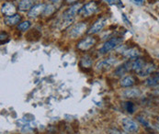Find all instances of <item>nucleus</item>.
Masks as SVG:
<instances>
[{"instance_id":"1","label":"nucleus","mask_w":159,"mask_h":134,"mask_svg":"<svg viewBox=\"0 0 159 134\" xmlns=\"http://www.w3.org/2000/svg\"><path fill=\"white\" fill-rule=\"evenodd\" d=\"M121 42H122V38H120V37L111 38V40H109L108 42H106L104 44L102 45V47L99 49V52L101 54H105V53L112 51L116 47H118Z\"/></svg>"},{"instance_id":"2","label":"nucleus","mask_w":159,"mask_h":134,"mask_svg":"<svg viewBox=\"0 0 159 134\" xmlns=\"http://www.w3.org/2000/svg\"><path fill=\"white\" fill-rule=\"evenodd\" d=\"M123 129L130 133H135L139 131V126L136 122L129 118H124L121 121Z\"/></svg>"},{"instance_id":"3","label":"nucleus","mask_w":159,"mask_h":134,"mask_svg":"<svg viewBox=\"0 0 159 134\" xmlns=\"http://www.w3.org/2000/svg\"><path fill=\"white\" fill-rule=\"evenodd\" d=\"M87 29V25L83 22H79L75 24L69 30V36L71 38H76L82 35L85 30Z\"/></svg>"},{"instance_id":"4","label":"nucleus","mask_w":159,"mask_h":134,"mask_svg":"<svg viewBox=\"0 0 159 134\" xmlns=\"http://www.w3.org/2000/svg\"><path fill=\"white\" fill-rule=\"evenodd\" d=\"M98 10V6L95 2H89L83 6L79 11V14L82 17H89Z\"/></svg>"},{"instance_id":"5","label":"nucleus","mask_w":159,"mask_h":134,"mask_svg":"<svg viewBox=\"0 0 159 134\" xmlns=\"http://www.w3.org/2000/svg\"><path fill=\"white\" fill-rule=\"evenodd\" d=\"M115 64H116V58L110 57V58H107V59H104V60L98 62L96 65V70H98V71L108 70L111 66H113Z\"/></svg>"},{"instance_id":"6","label":"nucleus","mask_w":159,"mask_h":134,"mask_svg":"<svg viewBox=\"0 0 159 134\" xmlns=\"http://www.w3.org/2000/svg\"><path fill=\"white\" fill-rule=\"evenodd\" d=\"M81 7H82L81 4H75V5L71 6L66 11H65L63 13L62 17L66 18V19H69V20H74L75 17L76 16V14L79 13Z\"/></svg>"},{"instance_id":"7","label":"nucleus","mask_w":159,"mask_h":134,"mask_svg":"<svg viewBox=\"0 0 159 134\" xmlns=\"http://www.w3.org/2000/svg\"><path fill=\"white\" fill-rule=\"evenodd\" d=\"M46 8V5L44 4H39V5H35L28 13V16L30 18H36L39 15H41L42 13L44 12Z\"/></svg>"},{"instance_id":"8","label":"nucleus","mask_w":159,"mask_h":134,"mask_svg":"<svg viewBox=\"0 0 159 134\" xmlns=\"http://www.w3.org/2000/svg\"><path fill=\"white\" fill-rule=\"evenodd\" d=\"M156 70V65L153 63H149V64H145L144 66L143 67L137 74H139V76L144 77V76H148L151 74H153Z\"/></svg>"},{"instance_id":"9","label":"nucleus","mask_w":159,"mask_h":134,"mask_svg":"<svg viewBox=\"0 0 159 134\" xmlns=\"http://www.w3.org/2000/svg\"><path fill=\"white\" fill-rule=\"evenodd\" d=\"M96 43V40L93 37H88L84 40H82L78 44H77V48L79 50L82 51H87L89 49H90L93 45Z\"/></svg>"},{"instance_id":"10","label":"nucleus","mask_w":159,"mask_h":134,"mask_svg":"<svg viewBox=\"0 0 159 134\" xmlns=\"http://www.w3.org/2000/svg\"><path fill=\"white\" fill-rule=\"evenodd\" d=\"M105 23H106V19L101 18V19L98 20L96 22L93 24V26L91 27L90 29H89V30L88 31V33L89 34H96V33L99 32L103 29V27L105 26Z\"/></svg>"},{"instance_id":"11","label":"nucleus","mask_w":159,"mask_h":134,"mask_svg":"<svg viewBox=\"0 0 159 134\" xmlns=\"http://www.w3.org/2000/svg\"><path fill=\"white\" fill-rule=\"evenodd\" d=\"M1 12H2V14H4L6 17L13 16V15H15L16 7H15L14 5L11 4V3H5V4L2 5Z\"/></svg>"},{"instance_id":"12","label":"nucleus","mask_w":159,"mask_h":134,"mask_svg":"<svg viewBox=\"0 0 159 134\" xmlns=\"http://www.w3.org/2000/svg\"><path fill=\"white\" fill-rule=\"evenodd\" d=\"M36 0H21L19 5V9L20 11H30L35 4Z\"/></svg>"},{"instance_id":"13","label":"nucleus","mask_w":159,"mask_h":134,"mask_svg":"<svg viewBox=\"0 0 159 134\" xmlns=\"http://www.w3.org/2000/svg\"><path fill=\"white\" fill-rule=\"evenodd\" d=\"M21 20V17L18 14H15L13 16H9V17H5L4 21L7 25L8 26H14L17 23H19Z\"/></svg>"},{"instance_id":"14","label":"nucleus","mask_w":159,"mask_h":134,"mask_svg":"<svg viewBox=\"0 0 159 134\" xmlns=\"http://www.w3.org/2000/svg\"><path fill=\"white\" fill-rule=\"evenodd\" d=\"M122 95L124 97H127V98H135L141 96V91L137 88L127 89L122 93Z\"/></svg>"},{"instance_id":"15","label":"nucleus","mask_w":159,"mask_h":134,"mask_svg":"<svg viewBox=\"0 0 159 134\" xmlns=\"http://www.w3.org/2000/svg\"><path fill=\"white\" fill-rule=\"evenodd\" d=\"M145 63L143 59L141 58H136L135 60L132 61V70L135 71L136 73H138L143 67L144 66Z\"/></svg>"},{"instance_id":"16","label":"nucleus","mask_w":159,"mask_h":134,"mask_svg":"<svg viewBox=\"0 0 159 134\" xmlns=\"http://www.w3.org/2000/svg\"><path fill=\"white\" fill-rule=\"evenodd\" d=\"M134 78L131 75L125 76L120 80V86L122 87H130L134 85Z\"/></svg>"},{"instance_id":"17","label":"nucleus","mask_w":159,"mask_h":134,"mask_svg":"<svg viewBox=\"0 0 159 134\" xmlns=\"http://www.w3.org/2000/svg\"><path fill=\"white\" fill-rule=\"evenodd\" d=\"M123 55L126 57V58H129V59H136L139 57L140 55V52L139 51L135 49V48H133V49H129L127 51H125L123 52Z\"/></svg>"},{"instance_id":"18","label":"nucleus","mask_w":159,"mask_h":134,"mask_svg":"<svg viewBox=\"0 0 159 134\" xmlns=\"http://www.w3.org/2000/svg\"><path fill=\"white\" fill-rule=\"evenodd\" d=\"M145 85L147 87H157L159 85V77L157 74H155L153 76H150L149 78L146 79Z\"/></svg>"},{"instance_id":"19","label":"nucleus","mask_w":159,"mask_h":134,"mask_svg":"<svg viewBox=\"0 0 159 134\" xmlns=\"http://www.w3.org/2000/svg\"><path fill=\"white\" fill-rule=\"evenodd\" d=\"M93 64V61L91 59V57H89V55H86L82 58L81 60V65L83 67H86V68H89V67H91Z\"/></svg>"},{"instance_id":"20","label":"nucleus","mask_w":159,"mask_h":134,"mask_svg":"<svg viewBox=\"0 0 159 134\" xmlns=\"http://www.w3.org/2000/svg\"><path fill=\"white\" fill-rule=\"evenodd\" d=\"M126 72H128L127 69L125 68L124 65H120V66L116 68V70H115V75H117V76H121V75H123Z\"/></svg>"},{"instance_id":"21","label":"nucleus","mask_w":159,"mask_h":134,"mask_svg":"<svg viewBox=\"0 0 159 134\" xmlns=\"http://www.w3.org/2000/svg\"><path fill=\"white\" fill-rule=\"evenodd\" d=\"M30 28V21H24L21 22L18 26V29L21 30V31H26Z\"/></svg>"},{"instance_id":"22","label":"nucleus","mask_w":159,"mask_h":134,"mask_svg":"<svg viewBox=\"0 0 159 134\" xmlns=\"http://www.w3.org/2000/svg\"><path fill=\"white\" fill-rule=\"evenodd\" d=\"M54 7L53 6H52V5H48V6H46V8L45 10H44V12H43V14L45 15V16H49V15H51L53 11H54Z\"/></svg>"},{"instance_id":"23","label":"nucleus","mask_w":159,"mask_h":134,"mask_svg":"<svg viewBox=\"0 0 159 134\" xmlns=\"http://www.w3.org/2000/svg\"><path fill=\"white\" fill-rule=\"evenodd\" d=\"M125 109L129 113H134V106L132 102H126L125 103Z\"/></svg>"},{"instance_id":"24","label":"nucleus","mask_w":159,"mask_h":134,"mask_svg":"<svg viewBox=\"0 0 159 134\" xmlns=\"http://www.w3.org/2000/svg\"><path fill=\"white\" fill-rule=\"evenodd\" d=\"M137 119H138V121H140L143 126H145V127H147V128H150V127H151V126H150V124H149V122H148V121H146V120H145V118H142V117L138 116V117H137Z\"/></svg>"},{"instance_id":"25","label":"nucleus","mask_w":159,"mask_h":134,"mask_svg":"<svg viewBox=\"0 0 159 134\" xmlns=\"http://www.w3.org/2000/svg\"><path fill=\"white\" fill-rule=\"evenodd\" d=\"M107 133L108 134H121V132L117 130V129H109L107 131Z\"/></svg>"},{"instance_id":"26","label":"nucleus","mask_w":159,"mask_h":134,"mask_svg":"<svg viewBox=\"0 0 159 134\" xmlns=\"http://www.w3.org/2000/svg\"><path fill=\"white\" fill-rule=\"evenodd\" d=\"M130 1L137 5V6H142L144 3V0H130Z\"/></svg>"},{"instance_id":"27","label":"nucleus","mask_w":159,"mask_h":134,"mask_svg":"<svg viewBox=\"0 0 159 134\" xmlns=\"http://www.w3.org/2000/svg\"><path fill=\"white\" fill-rule=\"evenodd\" d=\"M112 2H113L114 5H117L119 7H123V5H122V3H121L120 0H112Z\"/></svg>"},{"instance_id":"28","label":"nucleus","mask_w":159,"mask_h":134,"mask_svg":"<svg viewBox=\"0 0 159 134\" xmlns=\"http://www.w3.org/2000/svg\"><path fill=\"white\" fill-rule=\"evenodd\" d=\"M122 19H123V21L126 23L127 25H129V26H131V22H130V20L126 18V16L124 15V14H122Z\"/></svg>"},{"instance_id":"29","label":"nucleus","mask_w":159,"mask_h":134,"mask_svg":"<svg viewBox=\"0 0 159 134\" xmlns=\"http://www.w3.org/2000/svg\"><path fill=\"white\" fill-rule=\"evenodd\" d=\"M106 2H108L110 5H113V2H112V0H105Z\"/></svg>"},{"instance_id":"30","label":"nucleus","mask_w":159,"mask_h":134,"mask_svg":"<svg viewBox=\"0 0 159 134\" xmlns=\"http://www.w3.org/2000/svg\"><path fill=\"white\" fill-rule=\"evenodd\" d=\"M156 93H157V94H158V95H159V85L157 86V89H156Z\"/></svg>"},{"instance_id":"31","label":"nucleus","mask_w":159,"mask_h":134,"mask_svg":"<svg viewBox=\"0 0 159 134\" xmlns=\"http://www.w3.org/2000/svg\"><path fill=\"white\" fill-rule=\"evenodd\" d=\"M156 74H157V76H158V77H159V69H158V70H157V72L156 73Z\"/></svg>"},{"instance_id":"32","label":"nucleus","mask_w":159,"mask_h":134,"mask_svg":"<svg viewBox=\"0 0 159 134\" xmlns=\"http://www.w3.org/2000/svg\"><path fill=\"white\" fill-rule=\"evenodd\" d=\"M50 1H57V0H50Z\"/></svg>"},{"instance_id":"33","label":"nucleus","mask_w":159,"mask_h":134,"mask_svg":"<svg viewBox=\"0 0 159 134\" xmlns=\"http://www.w3.org/2000/svg\"><path fill=\"white\" fill-rule=\"evenodd\" d=\"M158 121H159V117H158Z\"/></svg>"},{"instance_id":"34","label":"nucleus","mask_w":159,"mask_h":134,"mask_svg":"<svg viewBox=\"0 0 159 134\" xmlns=\"http://www.w3.org/2000/svg\"><path fill=\"white\" fill-rule=\"evenodd\" d=\"M158 57H159V55H158Z\"/></svg>"}]
</instances>
